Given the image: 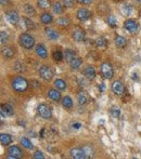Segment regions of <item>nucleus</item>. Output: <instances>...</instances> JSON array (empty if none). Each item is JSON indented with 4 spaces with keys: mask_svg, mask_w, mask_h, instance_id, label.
<instances>
[{
    "mask_svg": "<svg viewBox=\"0 0 141 159\" xmlns=\"http://www.w3.org/2000/svg\"><path fill=\"white\" fill-rule=\"evenodd\" d=\"M12 88L16 92H24L28 88V82L23 77H16L14 80L12 81Z\"/></svg>",
    "mask_w": 141,
    "mask_h": 159,
    "instance_id": "nucleus-1",
    "label": "nucleus"
},
{
    "mask_svg": "<svg viewBox=\"0 0 141 159\" xmlns=\"http://www.w3.org/2000/svg\"><path fill=\"white\" fill-rule=\"evenodd\" d=\"M19 42L25 49H32L35 46V39L30 34H22L19 38Z\"/></svg>",
    "mask_w": 141,
    "mask_h": 159,
    "instance_id": "nucleus-2",
    "label": "nucleus"
},
{
    "mask_svg": "<svg viewBox=\"0 0 141 159\" xmlns=\"http://www.w3.org/2000/svg\"><path fill=\"white\" fill-rule=\"evenodd\" d=\"M101 72H102V76L105 79H111L113 77V75H114L113 67L109 63H103L101 65Z\"/></svg>",
    "mask_w": 141,
    "mask_h": 159,
    "instance_id": "nucleus-3",
    "label": "nucleus"
},
{
    "mask_svg": "<svg viewBox=\"0 0 141 159\" xmlns=\"http://www.w3.org/2000/svg\"><path fill=\"white\" fill-rule=\"evenodd\" d=\"M22 156H23V153L18 146H10L8 152H7V158L18 159L21 158Z\"/></svg>",
    "mask_w": 141,
    "mask_h": 159,
    "instance_id": "nucleus-4",
    "label": "nucleus"
},
{
    "mask_svg": "<svg viewBox=\"0 0 141 159\" xmlns=\"http://www.w3.org/2000/svg\"><path fill=\"white\" fill-rule=\"evenodd\" d=\"M39 75H40L41 78L45 79V80H51L53 77V72L49 66L42 65V66L39 68Z\"/></svg>",
    "mask_w": 141,
    "mask_h": 159,
    "instance_id": "nucleus-5",
    "label": "nucleus"
},
{
    "mask_svg": "<svg viewBox=\"0 0 141 159\" xmlns=\"http://www.w3.org/2000/svg\"><path fill=\"white\" fill-rule=\"evenodd\" d=\"M38 114L40 117L45 119H49L52 116V112H51L50 107L48 106L47 104H40L38 106Z\"/></svg>",
    "mask_w": 141,
    "mask_h": 159,
    "instance_id": "nucleus-6",
    "label": "nucleus"
},
{
    "mask_svg": "<svg viewBox=\"0 0 141 159\" xmlns=\"http://www.w3.org/2000/svg\"><path fill=\"white\" fill-rule=\"evenodd\" d=\"M70 155L72 158L74 159H85L87 158V155H86L85 150L79 147H75V148H72L70 150Z\"/></svg>",
    "mask_w": 141,
    "mask_h": 159,
    "instance_id": "nucleus-7",
    "label": "nucleus"
},
{
    "mask_svg": "<svg viewBox=\"0 0 141 159\" xmlns=\"http://www.w3.org/2000/svg\"><path fill=\"white\" fill-rule=\"evenodd\" d=\"M112 91H113L115 94H117V95H123L124 93H125V87H124L123 82L119 80L114 81V82L112 84Z\"/></svg>",
    "mask_w": 141,
    "mask_h": 159,
    "instance_id": "nucleus-8",
    "label": "nucleus"
},
{
    "mask_svg": "<svg viewBox=\"0 0 141 159\" xmlns=\"http://www.w3.org/2000/svg\"><path fill=\"white\" fill-rule=\"evenodd\" d=\"M7 20L9 21L11 24H16L19 22V20H20V16H19V13L16 11H14V10H10V11L7 12Z\"/></svg>",
    "mask_w": 141,
    "mask_h": 159,
    "instance_id": "nucleus-9",
    "label": "nucleus"
},
{
    "mask_svg": "<svg viewBox=\"0 0 141 159\" xmlns=\"http://www.w3.org/2000/svg\"><path fill=\"white\" fill-rule=\"evenodd\" d=\"M124 27L130 33H135L137 32V29H138V24L136 23L134 20H127L125 21V23H124Z\"/></svg>",
    "mask_w": 141,
    "mask_h": 159,
    "instance_id": "nucleus-10",
    "label": "nucleus"
},
{
    "mask_svg": "<svg viewBox=\"0 0 141 159\" xmlns=\"http://www.w3.org/2000/svg\"><path fill=\"white\" fill-rule=\"evenodd\" d=\"M76 16H77V18H78L79 21L85 22V21H87L89 18H90V13H89V11L87 9H85V8H82V9H79L78 11H77Z\"/></svg>",
    "mask_w": 141,
    "mask_h": 159,
    "instance_id": "nucleus-11",
    "label": "nucleus"
},
{
    "mask_svg": "<svg viewBox=\"0 0 141 159\" xmlns=\"http://www.w3.org/2000/svg\"><path fill=\"white\" fill-rule=\"evenodd\" d=\"M85 32L80 28H76L73 32V38L74 40L77 41V42H82L84 39H85Z\"/></svg>",
    "mask_w": 141,
    "mask_h": 159,
    "instance_id": "nucleus-12",
    "label": "nucleus"
},
{
    "mask_svg": "<svg viewBox=\"0 0 141 159\" xmlns=\"http://www.w3.org/2000/svg\"><path fill=\"white\" fill-rule=\"evenodd\" d=\"M35 52H36V54L38 55L39 58H46L48 56L47 49H46V48H45L42 44H38V46L36 47Z\"/></svg>",
    "mask_w": 141,
    "mask_h": 159,
    "instance_id": "nucleus-13",
    "label": "nucleus"
},
{
    "mask_svg": "<svg viewBox=\"0 0 141 159\" xmlns=\"http://www.w3.org/2000/svg\"><path fill=\"white\" fill-rule=\"evenodd\" d=\"M2 55L6 58H12L14 56V49L11 47H4L2 49Z\"/></svg>",
    "mask_w": 141,
    "mask_h": 159,
    "instance_id": "nucleus-14",
    "label": "nucleus"
},
{
    "mask_svg": "<svg viewBox=\"0 0 141 159\" xmlns=\"http://www.w3.org/2000/svg\"><path fill=\"white\" fill-rule=\"evenodd\" d=\"M63 54H64V60L66 62H68V63H70V61H72L73 58H76V54H75V52H74L73 50H70V49L65 50V52L63 53Z\"/></svg>",
    "mask_w": 141,
    "mask_h": 159,
    "instance_id": "nucleus-15",
    "label": "nucleus"
},
{
    "mask_svg": "<svg viewBox=\"0 0 141 159\" xmlns=\"http://www.w3.org/2000/svg\"><path fill=\"white\" fill-rule=\"evenodd\" d=\"M46 35H47L48 38L51 39V40H56V39L59 38V33L51 28H46Z\"/></svg>",
    "mask_w": 141,
    "mask_h": 159,
    "instance_id": "nucleus-16",
    "label": "nucleus"
},
{
    "mask_svg": "<svg viewBox=\"0 0 141 159\" xmlns=\"http://www.w3.org/2000/svg\"><path fill=\"white\" fill-rule=\"evenodd\" d=\"M0 142H1V145H3V146H7V145L11 144L12 142V138L11 135H9V134H1L0 135Z\"/></svg>",
    "mask_w": 141,
    "mask_h": 159,
    "instance_id": "nucleus-17",
    "label": "nucleus"
},
{
    "mask_svg": "<svg viewBox=\"0 0 141 159\" xmlns=\"http://www.w3.org/2000/svg\"><path fill=\"white\" fill-rule=\"evenodd\" d=\"M40 20L44 24H50L51 22L53 21V18H52V15H51L50 13L45 12V13H42V14L40 15Z\"/></svg>",
    "mask_w": 141,
    "mask_h": 159,
    "instance_id": "nucleus-18",
    "label": "nucleus"
},
{
    "mask_svg": "<svg viewBox=\"0 0 141 159\" xmlns=\"http://www.w3.org/2000/svg\"><path fill=\"white\" fill-rule=\"evenodd\" d=\"M48 96H49L51 100H53V101H59L60 98H61V94H60V92L54 89L48 91Z\"/></svg>",
    "mask_w": 141,
    "mask_h": 159,
    "instance_id": "nucleus-19",
    "label": "nucleus"
},
{
    "mask_svg": "<svg viewBox=\"0 0 141 159\" xmlns=\"http://www.w3.org/2000/svg\"><path fill=\"white\" fill-rule=\"evenodd\" d=\"M1 112H3V114L7 116H12L14 114L13 112V107L11 106L10 104H4L1 106Z\"/></svg>",
    "mask_w": 141,
    "mask_h": 159,
    "instance_id": "nucleus-20",
    "label": "nucleus"
},
{
    "mask_svg": "<svg viewBox=\"0 0 141 159\" xmlns=\"http://www.w3.org/2000/svg\"><path fill=\"white\" fill-rule=\"evenodd\" d=\"M114 44L116 47L118 48H124V47L126 46L127 44V40L125 39L124 37H121V36H117V37L114 39Z\"/></svg>",
    "mask_w": 141,
    "mask_h": 159,
    "instance_id": "nucleus-21",
    "label": "nucleus"
},
{
    "mask_svg": "<svg viewBox=\"0 0 141 159\" xmlns=\"http://www.w3.org/2000/svg\"><path fill=\"white\" fill-rule=\"evenodd\" d=\"M85 76L88 79H94L96 77V70L92 66H88L85 70Z\"/></svg>",
    "mask_w": 141,
    "mask_h": 159,
    "instance_id": "nucleus-22",
    "label": "nucleus"
},
{
    "mask_svg": "<svg viewBox=\"0 0 141 159\" xmlns=\"http://www.w3.org/2000/svg\"><path fill=\"white\" fill-rule=\"evenodd\" d=\"M54 87L58 90H60V91H63V90L66 89V84H65V81L62 80V79H56V80L54 81Z\"/></svg>",
    "mask_w": 141,
    "mask_h": 159,
    "instance_id": "nucleus-23",
    "label": "nucleus"
},
{
    "mask_svg": "<svg viewBox=\"0 0 141 159\" xmlns=\"http://www.w3.org/2000/svg\"><path fill=\"white\" fill-rule=\"evenodd\" d=\"M20 142H21V144H22V146H24V147L27 148V149H33V147H34L32 144V142L27 139V138H21Z\"/></svg>",
    "mask_w": 141,
    "mask_h": 159,
    "instance_id": "nucleus-24",
    "label": "nucleus"
},
{
    "mask_svg": "<svg viewBox=\"0 0 141 159\" xmlns=\"http://www.w3.org/2000/svg\"><path fill=\"white\" fill-rule=\"evenodd\" d=\"M37 4H38V7L40 8V9H49L50 8V1L49 0H37Z\"/></svg>",
    "mask_w": 141,
    "mask_h": 159,
    "instance_id": "nucleus-25",
    "label": "nucleus"
},
{
    "mask_svg": "<svg viewBox=\"0 0 141 159\" xmlns=\"http://www.w3.org/2000/svg\"><path fill=\"white\" fill-rule=\"evenodd\" d=\"M62 105L65 107V108H72L73 107V101L70 96H65L62 100Z\"/></svg>",
    "mask_w": 141,
    "mask_h": 159,
    "instance_id": "nucleus-26",
    "label": "nucleus"
},
{
    "mask_svg": "<svg viewBox=\"0 0 141 159\" xmlns=\"http://www.w3.org/2000/svg\"><path fill=\"white\" fill-rule=\"evenodd\" d=\"M24 11H25V13H26L27 15H30V16L36 15L35 9H34L33 6H30V4H24Z\"/></svg>",
    "mask_w": 141,
    "mask_h": 159,
    "instance_id": "nucleus-27",
    "label": "nucleus"
},
{
    "mask_svg": "<svg viewBox=\"0 0 141 159\" xmlns=\"http://www.w3.org/2000/svg\"><path fill=\"white\" fill-rule=\"evenodd\" d=\"M56 23H58V25L59 26H61V27H66V26H68L70 25V18H60L59 20L56 21Z\"/></svg>",
    "mask_w": 141,
    "mask_h": 159,
    "instance_id": "nucleus-28",
    "label": "nucleus"
},
{
    "mask_svg": "<svg viewBox=\"0 0 141 159\" xmlns=\"http://www.w3.org/2000/svg\"><path fill=\"white\" fill-rule=\"evenodd\" d=\"M70 67H72L73 70H77V68H79V66L82 65V61H80V58H73V60L70 61Z\"/></svg>",
    "mask_w": 141,
    "mask_h": 159,
    "instance_id": "nucleus-29",
    "label": "nucleus"
},
{
    "mask_svg": "<svg viewBox=\"0 0 141 159\" xmlns=\"http://www.w3.org/2000/svg\"><path fill=\"white\" fill-rule=\"evenodd\" d=\"M82 149L85 150L86 155H87V158H91V157H94V148L89 146V145H86V146H82Z\"/></svg>",
    "mask_w": 141,
    "mask_h": 159,
    "instance_id": "nucleus-30",
    "label": "nucleus"
},
{
    "mask_svg": "<svg viewBox=\"0 0 141 159\" xmlns=\"http://www.w3.org/2000/svg\"><path fill=\"white\" fill-rule=\"evenodd\" d=\"M77 100H78V103L80 105H85L87 103V96L84 92H79L77 94Z\"/></svg>",
    "mask_w": 141,
    "mask_h": 159,
    "instance_id": "nucleus-31",
    "label": "nucleus"
},
{
    "mask_svg": "<svg viewBox=\"0 0 141 159\" xmlns=\"http://www.w3.org/2000/svg\"><path fill=\"white\" fill-rule=\"evenodd\" d=\"M52 56H53V60H56V61H58V62H61L62 60L64 58V54H63L61 51H59V50L54 51V52L52 53Z\"/></svg>",
    "mask_w": 141,
    "mask_h": 159,
    "instance_id": "nucleus-32",
    "label": "nucleus"
},
{
    "mask_svg": "<svg viewBox=\"0 0 141 159\" xmlns=\"http://www.w3.org/2000/svg\"><path fill=\"white\" fill-rule=\"evenodd\" d=\"M53 12L56 13V14H61L63 12V4L60 2H56L53 4Z\"/></svg>",
    "mask_w": 141,
    "mask_h": 159,
    "instance_id": "nucleus-33",
    "label": "nucleus"
},
{
    "mask_svg": "<svg viewBox=\"0 0 141 159\" xmlns=\"http://www.w3.org/2000/svg\"><path fill=\"white\" fill-rule=\"evenodd\" d=\"M15 72H25V66H24L23 63H21V62H16L14 64V66H13Z\"/></svg>",
    "mask_w": 141,
    "mask_h": 159,
    "instance_id": "nucleus-34",
    "label": "nucleus"
},
{
    "mask_svg": "<svg viewBox=\"0 0 141 159\" xmlns=\"http://www.w3.org/2000/svg\"><path fill=\"white\" fill-rule=\"evenodd\" d=\"M106 22L109 24L111 27H115L116 26V24H117V21H116V18L113 16V15H109L108 18H106Z\"/></svg>",
    "mask_w": 141,
    "mask_h": 159,
    "instance_id": "nucleus-35",
    "label": "nucleus"
},
{
    "mask_svg": "<svg viewBox=\"0 0 141 159\" xmlns=\"http://www.w3.org/2000/svg\"><path fill=\"white\" fill-rule=\"evenodd\" d=\"M110 113H111V115L113 116V117L117 118V117H119V115H121V109L116 106H113L111 109H110Z\"/></svg>",
    "mask_w": 141,
    "mask_h": 159,
    "instance_id": "nucleus-36",
    "label": "nucleus"
},
{
    "mask_svg": "<svg viewBox=\"0 0 141 159\" xmlns=\"http://www.w3.org/2000/svg\"><path fill=\"white\" fill-rule=\"evenodd\" d=\"M24 22H25V25H26L27 29H34V28H35V23H34V22H33L30 18H24Z\"/></svg>",
    "mask_w": 141,
    "mask_h": 159,
    "instance_id": "nucleus-37",
    "label": "nucleus"
},
{
    "mask_svg": "<svg viewBox=\"0 0 141 159\" xmlns=\"http://www.w3.org/2000/svg\"><path fill=\"white\" fill-rule=\"evenodd\" d=\"M62 4L66 9H72L74 7V0H62Z\"/></svg>",
    "mask_w": 141,
    "mask_h": 159,
    "instance_id": "nucleus-38",
    "label": "nucleus"
},
{
    "mask_svg": "<svg viewBox=\"0 0 141 159\" xmlns=\"http://www.w3.org/2000/svg\"><path fill=\"white\" fill-rule=\"evenodd\" d=\"M98 10H99V12H101V13H106L110 9H109V6H108L106 3H100V4L98 6Z\"/></svg>",
    "mask_w": 141,
    "mask_h": 159,
    "instance_id": "nucleus-39",
    "label": "nucleus"
},
{
    "mask_svg": "<svg viewBox=\"0 0 141 159\" xmlns=\"http://www.w3.org/2000/svg\"><path fill=\"white\" fill-rule=\"evenodd\" d=\"M97 46H98V47H100V48H103V47H105V46H106V40L104 39V38H102V37L98 38V39H97Z\"/></svg>",
    "mask_w": 141,
    "mask_h": 159,
    "instance_id": "nucleus-40",
    "label": "nucleus"
},
{
    "mask_svg": "<svg viewBox=\"0 0 141 159\" xmlns=\"http://www.w3.org/2000/svg\"><path fill=\"white\" fill-rule=\"evenodd\" d=\"M8 34H7L6 32H1V34H0V41H1V44H6L7 40H8Z\"/></svg>",
    "mask_w": 141,
    "mask_h": 159,
    "instance_id": "nucleus-41",
    "label": "nucleus"
},
{
    "mask_svg": "<svg viewBox=\"0 0 141 159\" xmlns=\"http://www.w3.org/2000/svg\"><path fill=\"white\" fill-rule=\"evenodd\" d=\"M34 158L35 159H44L45 156L41 152H35V154H34Z\"/></svg>",
    "mask_w": 141,
    "mask_h": 159,
    "instance_id": "nucleus-42",
    "label": "nucleus"
},
{
    "mask_svg": "<svg viewBox=\"0 0 141 159\" xmlns=\"http://www.w3.org/2000/svg\"><path fill=\"white\" fill-rule=\"evenodd\" d=\"M72 127H73L74 129H79V128L82 127V124H78V122H75V124H72Z\"/></svg>",
    "mask_w": 141,
    "mask_h": 159,
    "instance_id": "nucleus-43",
    "label": "nucleus"
},
{
    "mask_svg": "<svg viewBox=\"0 0 141 159\" xmlns=\"http://www.w3.org/2000/svg\"><path fill=\"white\" fill-rule=\"evenodd\" d=\"M92 2V0H82V3H85V4H90Z\"/></svg>",
    "mask_w": 141,
    "mask_h": 159,
    "instance_id": "nucleus-44",
    "label": "nucleus"
},
{
    "mask_svg": "<svg viewBox=\"0 0 141 159\" xmlns=\"http://www.w3.org/2000/svg\"><path fill=\"white\" fill-rule=\"evenodd\" d=\"M0 2H1V4H2V6H6V4H8V2H9V1H8V0H0Z\"/></svg>",
    "mask_w": 141,
    "mask_h": 159,
    "instance_id": "nucleus-45",
    "label": "nucleus"
},
{
    "mask_svg": "<svg viewBox=\"0 0 141 159\" xmlns=\"http://www.w3.org/2000/svg\"><path fill=\"white\" fill-rule=\"evenodd\" d=\"M103 89H104V84H101V89L100 90H101V91H103Z\"/></svg>",
    "mask_w": 141,
    "mask_h": 159,
    "instance_id": "nucleus-46",
    "label": "nucleus"
},
{
    "mask_svg": "<svg viewBox=\"0 0 141 159\" xmlns=\"http://www.w3.org/2000/svg\"><path fill=\"white\" fill-rule=\"evenodd\" d=\"M76 1H77L78 3H82V0H76Z\"/></svg>",
    "mask_w": 141,
    "mask_h": 159,
    "instance_id": "nucleus-47",
    "label": "nucleus"
},
{
    "mask_svg": "<svg viewBox=\"0 0 141 159\" xmlns=\"http://www.w3.org/2000/svg\"><path fill=\"white\" fill-rule=\"evenodd\" d=\"M136 1H138V2H141V0H136Z\"/></svg>",
    "mask_w": 141,
    "mask_h": 159,
    "instance_id": "nucleus-48",
    "label": "nucleus"
}]
</instances>
